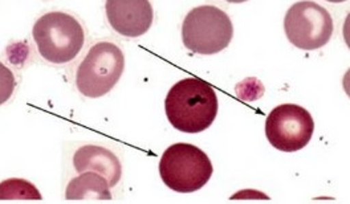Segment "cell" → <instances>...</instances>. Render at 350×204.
<instances>
[{
    "instance_id": "cell-1",
    "label": "cell",
    "mask_w": 350,
    "mask_h": 204,
    "mask_svg": "<svg viewBox=\"0 0 350 204\" xmlns=\"http://www.w3.org/2000/svg\"><path fill=\"white\" fill-rule=\"evenodd\" d=\"M165 112L176 130L198 134L211 126L218 114L214 88L197 77L180 80L167 93Z\"/></svg>"
},
{
    "instance_id": "cell-2",
    "label": "cell",
    "mask_w": 350,
    "mask_h": 204,
    "mask_svg": "<svg viewBox=\"0 0 350 204\" xmlns=\"http://www.w3.org/2000/svg\"><path fill=\"white\" fill-rule=\"evenodd\" d=\"M32 35L42 57L52 64L72 61L85 42L83 25L60 11L43 15L33 25Z\"/></svg>"
},
{
    "instance_id": "cell-3",
    "label": "cell",
    "mask_w": 350,
    "mask_h": 204,
    "mask_svg": "<svg viewBox=\"0 0 350 204\" xmlns=\"http://www.w3.org/2000/svg\"><path fill=\"white\" fill-rule=\"evenodd\" d=\"M213 164L204 151L190 143L172 145L159 162L163 183L176 192H196L213 175Z\"/></svg>"
},
{
    "instance_id": "cell-4",
    "label": "cell",
    "mask_w": 350,
    "mask_h": 204,
    "mask_svg": "<svg viewBox=\"0 0 350 204\" xmlns=\"http://www.w3.org/2000/svg\"><path fill=\"white\" fill-rule=\"evenodd\" d=\"M234 27L230 16L214 5L193 8L182 25L183 44L194 53L215 55L230 46Z\"/></svg>"
},
{
    "instance_id": "cell-5",
    "label": "cell",
    "mask_w": 350,
    "mask_h": 204,
    "mask_svg": "<svg viewBox=\"0 0 350 204\" xmlns=\"http://www.w3.org/2000/svg\"><path fill=\"white\" fill-rule=\"evenodd\" d=\"M125 68L122 50L109 42L92 46L76 74L77 89L90 98L109 93L120 81Z\"/></svg>"
},
{
    "instance_id": "cell-6",
    "label": "cell",
    "mask_w": 350,
    "mask_h": 204,
    "mask_svg": "<svg viewBox=\"0 0 350 204\" xmlns=\"http://www.w3.org/2000/svg\"><path fill=\"white\" fill-rule=\"evenodd\" d=\"M288 40L299 49L314 50L325 46L333 35V20L327 8L314 1H299L285 15Z\"/></svg>"
},
{
    "instance_id": "cell-7",
    "label": "cell",
    "mask_w": 350,
    "mask_h": 204,
    "mask_svg": "<svg viewBox=\"0 0 350 204\" xmlns=\"http://www.w3.org/2000/svg\"><path fill=\"white\" fill-rule=\"evenodd\" d=\"M314 122L303 106L284 104L276 106L265 121V136L269 143L285 153L304 149L312 139Z\"/></svg>"
},
{
    "instance_id": "cell-8",
    "label": "cell",
    "mask_w": 350,
    "mask_h": 204,
    "mask_svg": "<svg viewBox=\"0 0 350 204\" xmlns=\"http://www.w3.org/2000/svg\"><path fill=\"white\" fill-rule=\"evenodd\" d=\"M107 16L120 35L139 38L153 24V7L148 0H108Z\"/></svg>"
},
{
    "instance_id": "cell-9",
    "label": "cell",
    "mask_w": 350,
    "mask_h": 204,
    "mask_svg": "<svg viewBox=\"0 0 350 204\" xmlns=\"http://www.w3.org/2000/svg\"><path fill=\"white\" fill-rule=\"evenodd\" d=\"M75 169L79 173L94 171L105 177L110 187H114L122 175L120 159L108 149L94 145H87L80 147L73 157Z\"/></svg>"
},
{
    "instance_id": "cell-10",
    "label": "cell",
    "mask_w": 350,
    "mask_h": 204,
    "mask_svg": "<svg viewBox=\"0 0 350 204\" xmlns=\"http://www.w3.org/2000/svg\"><path fill=\"white\" fill-rule=\"evenodd\" d=\"M66 198L68 201H110L109 181L98 173L85 171L83 175L69 181Z\"/></svg>"
},
{
    "instance_id": "cell-11",
    "label": "cell",
    "mask_w": 350,
    "mask_h": 204,
    "mask_svg": "<svg viewBox=\"0 0 350 204\" xmlns=\"http://www.w3.org/2000/svg\"><path fill=\"white\" fill-rule=\"evenodd\" d=\"M1 201L10 199H33L40 201L42 195L33 184L23 179H10L0 184Z\"/></svg>"
}]
</instances>
